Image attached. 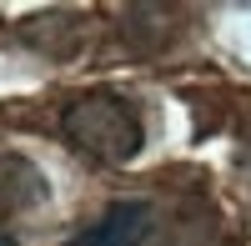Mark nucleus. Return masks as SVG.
<instances>
[{
  "label": "nucleus",
  "mask_w": 251,
  "mask_h": 246,
  "mask_svg": "<svg viewBox=\"0 0 251 246\" xmlns=\"http://www.w3.org/2000/svg\"><path fill=\"white\" fill-rule=\"evenodd\" d=\"M60 131L66 141L80 151L100 161V166H121V161H131L146 141V126L131 100H121L111 91H91V96H75L66 116H60Z\"/></svg>",
  "instance_id": "1"
},
{
  "label": "nucleus",
  "mask_w": 251,
  "mask_h": 246,
  "mask_svg": "<svg viewBox=\"0 0 251 246\" xmlns=\"http://www.w3.org/2000/svg\"><path fill=\"white\" fill-rule=\"evenodd\" d=\"M46 196V176H40L25 156L15 151H0V221L30 211L35 201Z\"/></svg>",
  "instance_id": "3"
},
{
  "label": "nucleus",
  "mask_w": 251,
  "mask_h": 246,
  "mask_svg": "<svg viewBox=\"0 0 251 246\" xmlns=\"http://www.w3.org/2000/svg\"><path fill=\"white\" fill-rule=\"evenodd\" d=\"M0 246H15V241H5V236H0Z\"/></svg>",
  "instance_id": "4"
},
{
  "label": "nucleus",
  "mask_w": 251,
  "mask_h": 246,
  "mask_svg": "<svg viewBox=\"0 0 251 246\" xmlns=\"http://www.w3.org/2000/svg\"><path fill=\"white\" fill-rule=\"evenodd\" d=\"M151 236H156V211L146 201H121L91 231H80L75 246H151Z\"/></svg>",
  "instance_id": "2"
}]
</instances>
